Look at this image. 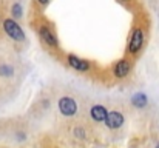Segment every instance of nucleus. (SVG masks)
Masks as SVG:
<instances>
[{"instance_id":"nucleus-1","label":"nucleus","mask_w":159,"mask_h":148,"mask_svg":"<svg viewBox=\"0 0 159 148\" xmlns=\"http://www.w3.org/2000/svg\"><path fill=\"white\" fill-rule=\"evenodd\" d=\"M144 42H145V33L142 28H134L131 31V36H130V40H128V45H127V52L134 56L138 54L142 47H144Z\"/></svg>"},{"instance_id":"nucleus-2","label":"nucleus","mask_w":159,"mask_h":148,"mask_svg":"<svg viewBox=\"0 0 159 148\" xmlns=\"http://www.w3.org/2000/svg\"><path fill=\"white\" fill-rule=\"evenodd\" d=\"M3 29L12 40H16V42H23L25 40V33H23L22 26L14 19H6L3 22Z\"/></svg>"},{"instance_id":"nucleus-3","label":"nucleus","mask_w":159,"mask_h":148,"mask_svg":"<svg viewBox=\"0 0 159 148\" xmlns=\"http://www.w3.org/2000/svg\"><path fill=\"white\" fill-rule=\"evenodd\" d=\"M39 36H40L42 42H43L47 47H50V48H57V47H59V39H57L56 33H54L48 25H42V26L39 28Z\"/></svg>"},{"instance_id":"nucleus-4","label":"nucleus","mask_w":159,"mask_h":148,"mask_svg":"<svg viewBox=\"0 0 159 148\" xmlns=\"http://www.w3.org/2000/svg\"><path fill=\"white\" fill-rule=\"evenodd\" d=\"M59 111L66 116V117H71L77 113V103L76 100L70 96H63V97L59 99Z\"/></svg>"},{"instance_id":"nucleus-5","label":"nucleus","mask_w":159,"mask_h":148,"mask_svg":"<svg viewBox=\"0 0 159 148\" xmlns=\"http://www.w3.org/2000/svg\"><path fill=\"white\" fill-rule=\"evenodd\" d=\"M66 62H68V65H70L71 68H74L76 71L87 73V71L90 70V62L85 60V59H82V57H79V56H76V54H68Z\"/></svg>"},{"instance_id":"nucleus-6","label":"nucleus","mask_w":159,"mask_h":148,"mask_svg":"<svg viewBox=\"0 0 159 148\" xmlns=\"http://www.w3.org/2000/svg\"><path fill=\"white\" fill-rule=\"evenodd\" d=\"M130 71H131V63H130V60H127V59L117 60V62L114 63V66H113V74H114V77H117V79H125V77L130 74Z\"/></svg>"},{"instance_id":"nucleus-7","label":"nucleus","mask_w":159,"mask_h":148,"mask_svg":"<svg viewBox=\"0 0 159 148\" xmlns=\"http://www.w3.org/2000/svg\"><path fill=\"white\" fill-rule=\"evenodd\" d=\"M105 125L110 128V130H116V128H120L122 123H124V116L122 113L119 111H110L105 117Z\"/></svg>"},{"instance_id":"nucleus-8","label":"nucleus","mask_w":159,"mask_h":148,"mask_svg":"<svg viewBox=\"0 0 159 148\" xmlns=\"http://www.w3.org/2000/svg\"><path fill=\"white\" fill-rule=\"evenodd\" d=\"M90 114H91V119L96 120V122H104L108 114V110H107L104 105H93L91 110H90Z\"/></svg>"},{"instance_id":"nucleus-9","label":"nucleus","mask_w":159,"mask_h":148,"mask_svg":"<svg viewBox=\"0 0 159 148\" xmlns=\"http://www.w3.org/2000/svg\"><path fill=\"white\" fill-rule=\"evenodd\" d=\"M131 103L136 106V108H144L147 103H148V99H147V94L144 93H136L133 99H131Z\"/></svg>"},{"instance_id":"nucleus-10","label":"nucleus","mask_w":159,"mask_h":148,"mask_svg":"<svg viewBox=\"0 0 159 148\" xmlns=\"http://www.w3.org/2000/svg\"><path fill=\"white\" fill-rule=\"evenodd\" d=\"M11 14H12L14 20H16V19H20V17L23 16V8H22V5H20V3H14L12 8H11Z\"/></svg>"},{"instance_id":"nucleus-11","label":"nucleus","mask_w":159,"mask_h":148,"mask_svg":"<svg viewBox=\"0 0 159 148\" xmlns=\"http://www.w3.org/2000/svg\"><path fill=\"white\" fill-rule=\"evenodd\" d=\"M14 74V68L9 66V65H0V76H5V77H9Z\"/></svg>"},{"instance_id":"nucleus-12","label":"nucleus","mask_w":159,"mask_h":148,"mask_svg":"<svg viewBox=\"0 0 159 148\" xmlns=\"http://www.w3.org/2000/svg\"><path fill=\"white\" fill-rule=\"evenodd\" d=\"M36 2H37V5H40V6H47L51 0H36Z\"/></svg>"},{"instance_id":"nucleus-13","label":"nucleus","mask_w":159,"mask_h":148,"mask_svg":"<svg viewBox=\"0 0 159 148\" xmlns=\"http://www.w3.org/2000/svg\"><path fill=\"white\" fill-rule=\"evenodd\" d=\"M120 2H130V0H120Z\"/></svg>"},{"instance_id":"nucleus-14","label":"nucleus","mask_w":159,"mask_h":148,"mask_svg":"<svg viewBox=\"0 0 159 148\" xmlns=\"http://www.w3.org/2000/svg\"><path fill=\"white\" fill-rule=\"evenodd\" d=\"M156 148H159V144H158V147H156Z\"/></svg>"}]
</instances>
